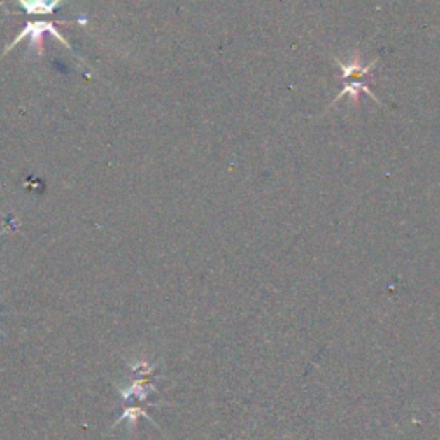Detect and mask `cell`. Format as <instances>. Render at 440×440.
I'll return each mask as SVG.
<instances>
[{"instance_id": "cell-1", "label": "cell", "mask_w": 440, "mask_h": 440, "mask_svg": "<svg viewBox=\"0 0 440 440\" xmlns=\"http://www.w3.org/2000/svg\"><path fill=\"white\" fill-rule=\"evenodd\" d=\"M43 33H50V35L55 36V38H57L60 43H64L67 48H71V43L66 38H64L62 35H60V33L57 31V28H55L54 22L52 21H33V22H28L20 35H17L16 38L13 40V43H10L9 47L6 48V54L9 50H13L14 45L20 43L21 40L29 38V47L35 48V50L38 52V55H41L43 54V50H41V47H43Z\"/></svg>"}, {"instance_id": "cell-2", "label": "cell", "mask_w": 440, "mask_h": 440, "mask_svg": "<svg viewBox=\"0 0 440 440\" xmlns=\"http://www.w3.org/2000/svg\"><path fill=\"white\" fill-rule=\"evenodd\" d=\"M336 64H337V67H339V69L342 71V78H344V80H349V78L368 76V74H370V71L374 69L375 66H377V60L370 62L368 66H363V64H361V60H360V55L356 54L355 57L349 60L348 64L341 62L339 59H336Z\"/></svg>"}, {"instance_id": "cell-3", "label": "cell", "mask_w": 440, "mask_h": 440, "mask_svg": "<svg viewBox=\"0 0 440 440\" xmlns=\"http://www.w3.org/2000/svg\"><path fill=\"white\" fill-rule=\"evenodd\" d=\"M361 93H367V95H368V97H371V99H374L375 101H377V104H382V101L378 100L377 97L374 95V93H371V90L368 88L367 83L353 81V83H346L344 90H341V92L337 93V97H336V99L332 100V104H330V107H334V105L337 104V100H341L342 97H346V95L351 97L353 101H355V105H358V101H360V95H361Z\"/></svg>"}, {"instance_id": "cell-4", "label": "cell", "mask_w": 440, "mask_h": 440, "mask_svg": "<svg viewBox=\"0 0 440 440\" xmlns=\"http://www.w3.org/2000/svg\"><path fill=\"white\" fill-rule=\"evenodd\" d=\"M62 0H20L26 13L29 14H50L57 9Z\"/></svg>"}, {"instance_id": "cell-5", "label": "cell", "mask_w": 440, "mask_h": 440, "mask_svg": "<svg viewBox=\"0 0 440 440\" xmlns=\"http://www.w3.org/2000/svg\"><path fill=\"white\" fill-rule=\"evenodd\" d=\"M0 334H2V336H3V332H2V330H0Z\"/></svg>"}]
</instances>
